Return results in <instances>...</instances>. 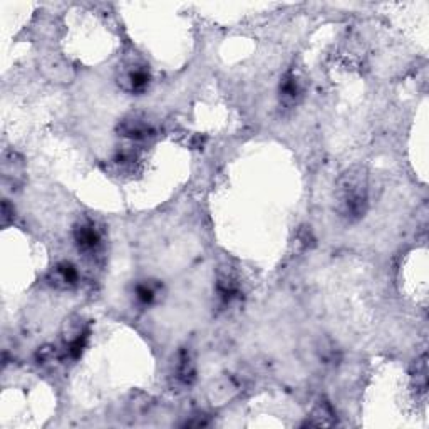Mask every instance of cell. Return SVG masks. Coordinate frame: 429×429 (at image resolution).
Here are the masks:
<instances>
[{
	"instance_id": "cell-8",
	"label": "cell",
	"mask_w": 429,
	"mask_h": 429,
	"mask_svg": "<svg viewBox=\"0 0 429 429\" xmlns=\"http://www.w3.org/2000/svg\"><path fill=\"white\" fill-rule=\"evenodd\" d=\"M176 361L178 362H176L175 367V379L181 386H192L194 378H197V369H194L192 354H189V351H181Z\"/></svg>"
},
{
	"instance_id": "cell-7",
	"label": "cell",
	"mask_w": 429,
	"mask_h": 429,
	"mask_svg": "<svg viewBox=\"0 0 429 429\" xmlns=\"http://www.w3.org/2000/svg\"><path fill=\"white\" fill-rule=\"evenodd\" d=\"M278 91H280V101L285 106H289V108L295 106L300 99H302V86H300L299 77L295 76L294 70L285 74L280 82V89Z\"/></svg>"
},
{
	"instance_id": "cell-11",
	"label": "cell",
	"mask_w": 429,
	"mask_h": 429,
	"mask_svg": "<svg viewBox=\"0 0 429 429\" xmlns=\"http://www.w3.org/2000/svg\"><path fill=\"white\" fill-rule=\"evenodd\" d=\"M416 389L419 392H426L428 389V364H426V356H423L421 359L416 362Z\"/></svg>"
},
{
	"instance_id": "cell-4",
	"label": "cell",
	"mask_w": 429,
	"mask_h": 429,
	"mask_svg": "<svg viewBox=\"0 0 429 429\" xmlns=\"http://www.w3.org/2000/svg\"><path fill=\"white\" fill-rule=\"evenodd\" d=\"M74 242H76L77 249L84 254H94L101 245V233L96 228L94 222L84 218L74 225Z\"/></svg>"
},
{
	"instance_id": "cell-9",
	"label": "cell",
	"mask_w": 429,
	"mask_h": 429,
	"mask_svg": "<svg viewBox=\"0 0 429 429\" xmlns=\"http://www.w3.org/2000/svg\"><path fill=\"white\" fill-rule=\"evenodd\" d=\"M334 423H335L334 411L327 401L318 402V404L312 411L311 421H307L309 426H330V424H334Z\"/></svg>"
},
{
	"instance_id": "cell-5",
	"label": "cell",
	"mask_w": 429,
	"mask_h": 429,
	"mask_svg": "<svg viewBox=\"0 0 429 429\" xmlns=\"http://www.w3.org/2000/svg\"><path fill=\"white\" fill-rule=\"evenodd\" d=\"M216 294H218L220 300L225 305L232 304L233 300L238 299V295H240V282H238V275L233 268L223 267L218 272V277H216Z\"/></svg>"
},
{
	"instance_id": "cell-3",
	"label": "cell",
	"mask_w": 429,
	"mask_h": 429,
	"mask_svg": "<svg viewBox=\"0 0 429 429\" xmlns=\"http://www.w3.org/2000/svg\"><path fill=\"white\" fill-rule=\"evenodd\" d=\"M118 132L131 141H144L154 135V126L143 113H130L118 125Z\"/></svg>"
},
{
	"instance_id": "cell-10",
	"label": "cell",
	"mask_w": 429,
	"mask_h": 429,
	"mask_svg": "<svg viewBox=\"0 0 429 429\" xmlns=\"http://www.w3.org/2000/svg\"><path fill=\"white\" fill-rule=\"evenodd\" d=\"M158 292H159V284H156V282L153 280H146L143 284L136 287V299H138L143 305H149L156 300Z\"/></svg>"
},
{
	"instance_id": "cell-2",
	"label": "cell",
	"mask_w": 429,
	"mask_h": 429,
	"mask_svg": "<svg viewBox=\"0 0 429 429\" xmlns=\"http://www.w3.org/2000/svg\"><path fill=\"white\" fill-rule=\"evenodd\" d=\"M118 84L123 91L131 92V94H141L148 89L151 82V74H149L148 66L141 61H128L118 70Z\"/></svg>"
},
{
	"instance_id": "cell-6",
	"label": "cell",
	"mask_w": 429,
	"mask_h": 429,
	"mask_svg": "<svg viewBox=\"0 0 429 429\" xmlns=\"http://www.w3.org/2000/svg\"><path fill=\"white\" fill-rule=\"evenodd\" d=\"M79 280L77 268L69 262H61L54 267V271L49 275V282L51 285H54L56 289H69L74 287Z\"/></svg>"
},
{
	"instance_id": "cell-1",
	"label": "cell",
	"mask_w": 429,
	"mask_h": 429,
	"mask_svg": "<svg viewBox=\"0 0 429 429\" xmlns=\"http://www.w3.org/2000/svg\"><path fill=\"white\" fill-rule=\"evenodd\" d=\"M369 206V175L366 166L354 165L342 171L335 183V211L339 218L352 225L364 218Z\"/></svg>"
}]
</instances>
